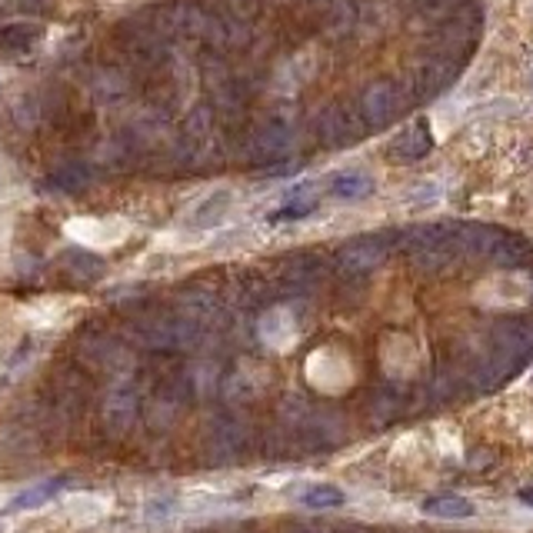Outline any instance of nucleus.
<instances>
[{
	"mask_svg": "<svg viewBox=\"0 0 533 533\" xmlns=\"http://www.w3.org/2000/svg\"><path fill=\"white\" fill-rule=\"evenodd\" d=\"M407 90L396 81H373L364 87L360 94V117L367 123V130H383L404 114V104H407Z\"/></svg>",
	"mask_w": 533,
	"mask_h": 533,
	"instance_id": "obj_1",
	"label": "nucleus"
},
{
	"mask_svg": "<svg viewBox=\"0 0 533 533\" xmlns=\"http://www.w3.org/2000/svg\"><path fill=\"white\" fill-rule=\"evenodd\" d=\"M464 67V60L460 57H451L443 54V51H434V54H427L417 70H413L411 77V97L417 100H427V97H437L443 94L453 81H457V74Z\"/></svg>",
	"mask_w": 533,
	"mask_h": 533,
	"instance_id": "obj_2",
	"label": "nucleus"
},
{
	"mask_svg": "<svg viewBox=\"0 0 533 533\" xmlns=\"http://www.w3.org/2000/svg\"><path fill=\"white\" fill-rule=\"evenodd\" d=\"M317 130H320V140L330 144V147H347L354 140L364 137L367 123L360 117V110L343 107V104H333V107H324L320 117H317Z\"/></svg>",
	"mask_w": 533,
	"mask_h": 533,
	"instance_id": "obj_3",
	"label": "nucleus"
},
{
	"mask_svg": "<svg viewBox=\"0 0 533 533\" xmlns=\"http://www.w3.org/2000/svg\"><path fill=\"white\" fill-rule=\"evenodd\" d=\"M480 257L493 260V263H500V267H513V270H520V267L533 263V244L527 237H520V233L500 231V227H487Z\"/></svg>",
	"mask_w": 533,
	"mask_h": 533,
	"instance_id": "obj_4",
	"label": "nucleus"
},
{
	"mask_svg": "<svg viewBox=\"0 0 533 533\" xmlns=\"http://www.w3.org/2000/svg\"><path fill=\"white\" fill-rule=\"evenodd\" d=\"M383 254H387V244L380 237H360L354 244L341 247L337 254V267L343 274H370L373 267H380Z\"/></svg>",
	"mask_w": 533,
	"mask_h": 533,
	"instance_id": "obj_5",
	"label": "nucleus"
},
{
	"mask_svg": "<svg viewBox=\"0 0 533 533\" xmlns=\"http://www.w3.org/2000/svg\"><path fill=\"white\" fill-rule=\"evenodd\" d=\"M434 151V134H430V123L424 117H417V121L404 130V134H396V140L390 144V157L400 161V164H411V161H420L427 153Z\"/></svg>",
	"mask_w": 533,
	"mask_h": 533,
	"instance_id": "obj_6",
	"label": "nucleus"
},
{
	"mask_svg": "<svg viewBox=\"0 0 533 533\" xmlns=\"http://www.w3.org/2000/svg\"><path fill=\"white\" fill-rule=\"evenodd\" d=\"M301 4L307 11H314L317 20L337 37L354 27V4L350 0H301Z\"/></svg>",
	"mask_w": 533,
	"mask_h": 533,
	"instance_id": "obj_7",
	"label": "nucleus"
},
{
	"mask_svg": "<svg viewBox=\"0 0 533 533\" xmlns=\"http://www.w3.org/2000/svg\"><path fill=\"white\" fill-rule=\"evenodd\" d=\"M290 140H294V123H290L287 117H270V121L254 134V151H257L260 157H277V153L287 151Z\"/></svg>",
	"mask_w": 533,
	"mask_h": 533,
	"instance_id": "obj_8",
	"label": "nucleus"
},
{
	"mask_svg": "<svg viewBox=\"0 0 533 533\" xmlns=\"http://www.w3.org/2000/svg\"><path fill=\"white\" fill-rule=\"evenodd\" d=\"M41 41V27L27 24V20H14V24H0V51L4 54H30Z\"/></svg>",
	"mask_w": 533,
	"mask_h": 533,
	"instance_id": "obj_9",
	"label": "nucleus"
},
{
	"mask_svg": "<svg viewBox=\"0 0 533 533\" xmlns=\"http://www.w3.org/2000/svg\"><path fill=\"white\" fill-rule=\"evenodd\" d=\"M330 193L337 200H364L373 193V177L364 174V170H343V174H333L330 177Z\"/></svg>",
	"mask_w": 533,
	"mask_h": 533,
	"instance_id": "obj_10",
	"label": "nucleus"
},
{
	"mask_svg": "<svg viewBox=\"0 0 533 533\" xmlns=\"http://www.w3.org/2000/svg\"><path fill=\"white\" fill-rule=\"evenodd\" d=\"M427 517H437V520H466L474 517V504L466 497H457V493H437V497H427L424 500Z\"/></svg>",
	"mask_w": 533,
	"mask_h": 533,
	"instance_id": "obj_11",
	"label": "nucleus"
},
{
	"mask_svg": "<svg viewBox=\"0 0 533 533\" xmlns=\"http://www.w3.org/2000/svg\"><path fill=\"white\" fill-rule=\"evenodd\" d=\"M67 477H54V480H43V483H34L24 493H17L11 500V510H34V506H43L47 500H54L57 493L67 490Z\"/></svg>",
	"mask_w": 533,
	"mask_h": 533,
	"instance_id": "obj_12",
	"label": "nucleus"
},
{
	"mask_svg": "<svg viewBox=\"0 0 533 533\" xmlns=\"http://www.w3.org/2000/svg\"><path fill=\"white\" fill-rule=\"evenodd\" d=\"M301 504L310 506V510H333V506H343L347 497H343L341 487H330V483H314L301 490Z\"/></svg>",
	"mask_w": 533,
	"mask_h": 533,
	"instance_id": "obj_13",
	"label": "nucleus"
},
{
	"mask_svg": "<svg viewBox=\"0 0 533 533\" xmlns=\"http://www.w3.org/2000/svg\"><path fill=\"white\" fill-rule=\"evenodd\" d=\"M317 207V200L314 197H294V200H290L287 207H280V210H274V214H270V223H284V220H301V217H307V214H310V210H314Z\"/></svg>",
	"mask_w": 533,
	"mask_h": 533,
	"instance_id": "obj_14",
	"label": "nucleus"
},
{
	"mask_svg": "<svg viewBox=\"0 0 533 533\" xmlns=\"http://www.w3.org/2000/svg\"><path fill=\"white\" fill-rule=\"evenodd\" d=\"M51 184H54V187H60V191H81L83 184H87V170H81V167H67V170L54 174V177H51Z\"/></svg>",
	"mask_w": 533,
	"mask_h": 533,
	"instance_id": "obj_15",
	"label": "nucleus"
},
{
	"mask_svg": "<svg viewBox=\"0 0 533 533\" xmlns=\"http://www.w3.org/2000/svg\"><path fill=\"white\" fill-rule=\"evenodd\" d=\"M520 500L527 506H533V487H523V490H520Z\"/></svg>",
	"mask_w": 533,
	"mask_h": 533,
	"instance_id": "obj_16",
	"label": "nucleus"
},
{
	"mask_svg": "<svg viewBox=\"0 0 533 533\" xmlns=\"http://www.w3.org/2000/svg\"><path fill=\"white\" fill-rule=\"evenodd\" d=\"M0 533H4V520H0Z\"/></svg>",
	"mask_w": 533,
	"mask_h": 533,
	"instance_id": "obj_17",
	"label": "nucleus"
},
{
	"mask_svg": "<svg viewBox=\"0 0 533 533\" xmlns=\"http://www.w3.org/2000/svg\"><path fill=\"white\" fill-rule=\"evenodd\" d=\"M417 4H427V0H417Z\"/></svg>",
	"mask_w": 533,
	"mask_h": 533,
	"instance_id": "obj_18",
	"label": "nucleus"
}]
</instances>
